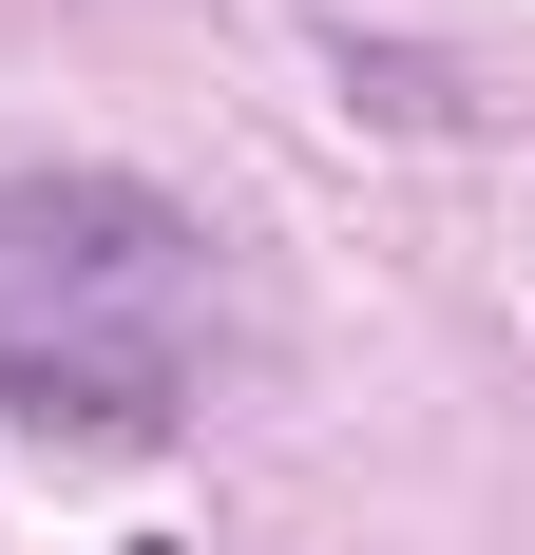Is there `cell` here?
I'll return each mask as SVG.
<instances>
[{
  "instance_id": "1",
  "label": "cell",
  "mask_w": 535,
  "mask_h": 555,
  "mask_svg": "<svg viewBox=\"0 0 535 555\" xmlns=\"http://www.w3.org/2000/svg\"><path fill=\"white\" fill-rule=\"evenodd\" d=\"M0 307L154 345L192 307V211H172L154 172H0Z\"/></svg>"
},
{
  "instance_id": "2",
  "label": "cell",
  "mask_w": 535,
  "mask_h": 555,
  "mask_svg": "<svg viewBox=\"0 0 535 555\" xmlns=\"http://www.w3.org/2000/svg\"><path fill=\"white\" fill-rule=\"evenodd\" d=\"M0 402L57 422V441H172L192 422V364L134 326H39V307H0Z\"/></svg>"
},
{
  "instance_id": "3",
  "label": "cell",
  "mask_w": 535,
  "mask_h": 555,
  "mask_svg": "<svg viewBox=\"0 0 535 555\" xmlns=\"http://www.w3.org/2000/svg\"><path fill=\"white\" fill-rule=\"evenodd\" d=\"M344 77H364V115H402V134H479V77H459V57H402V39H364V57H344Z\"/></svg>"
}]
</instances>
